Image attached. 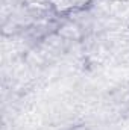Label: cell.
<instances>
[{
	"instance_id": "cell-3",
	"label": "cell",
	"mask_w": 129,
	"mask_h": 130,
	"mask_svg": "<svg viewBox=\"0 0 129 130\" xmlns=\"http://www.w3.org/2000/svg\"><path fill=\"white\" fill-rule=\"evenodd\" d=\"M70 2H71L74 11H84L85 8H88L91 5L93 0H70Z\"/></svg>"
},
{
	"instance_id": "cell-2",
	"label": "cell",
	"mask_w": 129,
	"mask_h": 130,
	"mask_svg": "<svg viewBox=\"0 0 129 130\" xmlns=\"http://www.w3.org/2000/svg\"><path fill=\"white\" fill-rule=\"evenodd\" d=\"M56 33H58L62 39H65V41H76V39H79V38L82 36L81 27H79L76 23H73V21H64V23L58 27Z\"/></svg>"
},
{
	"instance_id": "cell-1",
	"label": "cell",
	"mask_w": 129,
	"mask_h": 130,
	"mask_svg": "<svg viewBox=\"0 0 129 130\" xmlns=\"http://www.w3.org/2000/svg\"><path fill=\"white\" fill-rule=\"evenodd\" d=\"M24 8L36 15H44V14H55L53 12V5L52 0H24Z\"/></svg>"
},
{
	"instance_id": "cell-4",
	"label": "cell",
	"mask_w": 129,
	"mask_h": 130,
	"mask_svg": "<svg viewBox=\"0 0 129 130\" xmlns=\"http://www.w3.org/2000/svg\"><path fill=\"white\" fill-rule=\"evenodd\" d=\"M71 130H87L85 127H73Z\"/></svg>"
}]
</instances>
